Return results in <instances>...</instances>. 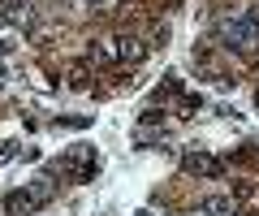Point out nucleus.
I'll return each instance as SVG.
<instances>
[{
  "instance_id": "0eeeda50",
  "label": "nucleus",
  "mask_w": 259,
  "mask_h": 216,
  "mask_svg": "<svg viewBox=\"0 0 259 216\" xmlns=\"http://www.w3.org/2000/svg\"><path fill=\"white\" fill-rule=\"evenodd\" d=\"M87 5H104V0H87Z\"/></svg>"
},
{
  "instance_id": "f257e3e1",
  "label": "nucleus",
  "mask_w": 259,
  "mask_h": 216,
  "mask_svg": "<svg viewBox=\"0 0 259 216\" xmlns=\"http://www.w3.org/2000/svg\"><path fill=\"white\" fill-rule=\"evenodd\" d=\"M216 39H221L225 48H233V52H250V48H259V9L225 18L221 26H216Z\"/></svg>"
},
{
  "instance_id": "7ed1b4c3",
  "label": "nucleus",
  "mask_w": 259,
  "mask_h": 216,
  "mask_svg": "<svg viewBox=\"0 0 259 216\" xmlns=\"http://www.w3.org/2000/svg\"><path fill=\"white\" fill-rule=\"evenodd\" d=\"M48 199H52V186H48V182H35V186H26V190H13V195L5 199V212L9 216H30V212H39Z\"/></svg>"
},
{
  "instance_id": "f03ea898",
  "label": "nucleus",
  "mask_w": 259,
  "mask_h": 216,
  "mask_svg": "<svg viewBox=\"0 0 259 216\" xmlns=\"http://www.w3.org/2000/svg\"><path fill=\"white\" fill-rule=\"evenodd\" d=\"M143 52H147V48H143L139 39L121 35V39H104V44L91 52V61H100V65H117V61H143Z\"/></svg>"
},
{
  "instance_id": "20e7f679",
  "label": "nucleus",
  "mask_w": 259,
  "mask_h": 216,
  "mask_svg": "<svg viewBox=\"0 0 259 216\" xmlns=\"http://www.w3.org/2000/svg\"><path fill=\"white\" fill-rule=\"evenodd\" d=\"M182 169L190 173V178H221L225 164H221V156H212V151L190 147V151H182Z\"/></svg>"
},
{
  "instance_id": "423d86ee",
  "label": "nucleus",
  "mask_w": 259,
  "mask_h": 216,
  "mask_svg": "<svg viewBox=\"0 0 259 216\" xmlns=\"http://www.w3.org/2000/svg\"><path fill=\"white\" fill-rule=\"evenodd\" d=\"M13 156H18V143H0V164H9Z\"/></svg>"
},
{
  "instance_id": "39448f33",
  "label": "nucleus",
  "mask_w": 259,
  "mask_h": 216,
  "mask_svg": "<svg viewBox=\"0 0 259 216\" xmlns=\"http://www.w3.org/2000/svg\"><path fill=\"white\" fill-rule=\"evenodd\" d=\"M199 212H203V216H225V212H233V199H225V195H203Z\"/></svg>"
}]
</instances>
